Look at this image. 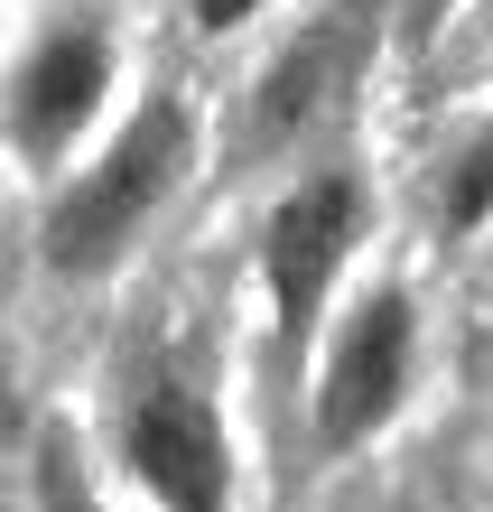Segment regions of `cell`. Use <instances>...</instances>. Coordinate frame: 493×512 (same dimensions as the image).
Listing matches in <instances>:
<instances>
[{
  "instance_id": "8",
  "label": "cell",
  "mask_w": 493,
  "mask_h": 512,
  "mask_svg": "<svg viewBox=\"0 0 493 512\" xmlns=\"http://www.w3.org/2000/svg\"><path fill=\"white\" fill-rule=\"evenodd\" d=\"M38 512H103L66 438H47V447H38Z\"/></svg>"
},
{
  "instance_id": "6",
  "label": "cell",
  "mask_w": 493,
  "mask_h": 512,
  "mask_svg": "<svg viewBox=\"0 0 493 512\" xmlns=\"http://www.w3.org/2000/svg\"><path fill=\"white\" fill-rule=\"evenodd\" d=\"M410 364H419L410 289H363L345 308V326L326 336V364H317V447L326 457L363 447L400 401H410Z\"/></svg>"
},
{
  "instance_id": "9",
  "label": "cell",
  "mask_w": 493,
  "mask_h": 512,
  "mask_svg": "<svg viewBox=\"0 0 493 512\" xmlns=\"http://www.w3.org/2000/svg\"><path fill=\"white\" fill-rule=\"evenodd\" d=\"M456 10H475V0H391V19H400L410 47H438L447 28H456Z\"/></svg>"
},
{
  "instance_id": "4",
  "label": "cell",
  "mask_w": 493,
  "mask_h": 512,
  "mask_svg": "<svg viewBox=\"0 0 493 512\" xmlns=\"http://www.w3.org/2000/svg\"><path fill=\"white\" fill-rule=\"evenodd\" d=\"M363 215H373V196H363L354 168H317V177H298V187L270 205V224H261V289H270V308H280L289 345L317 336L335 270H345L354 243H363Z\"/></svg>"
},
{
  "instance_id": "2",
  "label": "cell",
  "mask_w": 493,
  "mask_h": 512,
  "mask_svg": "<svg viewBox=\"0 0 493 512\" xmlns=\"http://www.w3.org/2000/svg\"><path fill=\"white\" fill-rule=\"evenodd\" d=\"M121 84V28L94 0H66L19 38L10 75H0V140L19 149L28 168H66V149L103 122Z\"/></svg>"
},
{
  "instance_id": "1",
  "label": "cell",
  "mask_w": 493,
  "mask_h": 512,
  "mask_svg": "<svg viewBox=\"0 0 493 512\" xmlns=\"http://www.w3.org/2000/svg\"><path fill=\"white\" fill-rule=\"evenodd\" d=\"M187 168H196V112L177 94H140L121 140L47 205V233H38L47 270L56 280H103V270L149 233V215L187 187Z\"/></svg>"
},
{
  "instance_id": "5",
  "label": "cell",
  "mask_w": 493,
  "mask_h": 512,
  "mask_svg": "<svg viewBox=\"0 0 493 512\" xmlns=\"http://www.w3.org/2000/svg\"><path fill=\"white\" fill-rule=\"evenodd\" d=\"M121 457L149 485L159 512H233V447H224V419L187 373H149L131 382L121 401Z\"/></svg>"
},
{
  "instance_id": "7",
  "label": "cell",
  "mask_w": 493,
  "mask_h": 512,
  "mask_svg": "<svg viewBox=\"0 0 493 512\" xmlns=\"http://www.w3.org/2000/svg\"><path fill=\"white\" fill-rule=\"evenodd\" d=\"M438 224L456 233V243L493 224V122L447 149V168H438Z\"/></svg>"
},
{
  "instance_id": "10",
  "label": "cell",
  "mask_w": 493,
  "mask_h": 512,
  "mask_svg": "<svg viewBox=\"0 0 493 512\" xmlns=\"http://www.w3.org/2000/svg\"><path fill=\"white\" fill-rule=\"evenodd\" d=\"M270 10V0H187V19L205 28V38H233V28H252Z\"/></svg>"
},
{
  "instance_id": "11",
  "label": "cell",
  "mask_w": 493,
  "mask_h": 512,
  "mask_svg": "<svg viewBox=\"0 0 493 512\" xmlns=\"http://www.w3.org/2000/svg\"><path fill=\"white\" fill-rule=\"evenodd\" d=\"M475 28H484V38H493V0H475Z\"/></svg>"
},
{
  "instance_id": "3",
  "label": "cell",
  "mask_w": 493,
  "mask_h": 512,
  "mask_svg": "<svg viewBox=\"0 0 493 512\" xmlns=\"http://www.w3.org/2000/svg\"><path fill=\"white\" fill-rule=\"evenodd\" d=\"M373 38H382V0H335V10L298 19L270 66L242 84V122H233V159H280L307 131H326L345 94L373 66Z\"/></svg>"
}]
</instances>
